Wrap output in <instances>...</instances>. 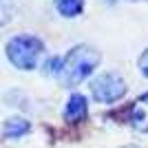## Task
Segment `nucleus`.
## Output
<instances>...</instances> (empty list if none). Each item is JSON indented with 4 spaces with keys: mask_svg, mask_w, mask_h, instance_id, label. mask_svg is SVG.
<instances>
[{
    "mask_svg": "<svg viewBox=\"0 0 148 148\" xmlns=\"http://www.w3.org/2000/svg\"><path fill=\"white\" fill-rule=\"evenodd\" d=\"M119 148H139V146H135V144H126V146H119Z\"/></svg>",
    "mask_w": 148,
    "mask_h": 148,
    "instance_id": "obj_10",
    "label": "nucleus"
},
{
    "mask_svg": "<svg viewBox=\"0 0 148 148\" xmlns=\"http://www.w3.org/2000/svg\"><path fill=\"white\" fill-rule=\"evenodd\" d=\"M5 51H7V60L18 71H33V69H38V64L44 56V42L38 36L20 33L7 42Z\"/></svg>",
    "mask_w": 148,
    "mask_h": 148,
    "instance_id": "obj_2",
    "label": "nucleus"
},
{
    "mask_svg": "<svg viewBox=\"0 0 148 148\" xmlns=\"http://www.w3.org/2000/svg\"><path fill=\"white\" fill-rule=\"evenodd\" d=\"M102 62V53L91 44H77L69 51L66 56L60 58V69H58V80L64 86H77L84 80H88L95 69Z\"/></svg>",
    "mask_w": 148,
    "mask_h": 148,
    "instance_id": "obj_1",
    "label": "nucleus"
},
{
    "mask_svg": "<svg viewBox=\"0 0 148 148\" xmlns=\"http://www.w3.org/2000/svg\"><path fill=\"white\" fill-rule=\"evenodd\" d=\"M16 13V2L13 0H0V27H7L13 20Z\"/></svg>",
    "mask_w": 148,
    "mask_h": 148,
    "instance_id": "obj_8",
    "label": "nucleus"
},
{
    "mask_svg": "<svg viewBox=\"0 0 148 148\" xmlns=\"http://www.w3.org/2000/svg\"><path fill=\"white\" fill-rule=\"evenodd\" d=\"M137 66H139V71H142L144 77H148V49H144V53L139 56V60H137Z\"/></svg>",
    "mask_w": 148,
    "mask_h": 148,
    "instance_id": "obj_9",
    "label": "nucleus"
},
{
    "mask_svg": "<svg viewBox=\"0 0 148 148\" xmlns=\"http://www.w3.org/2000/svg\"><path fill=\"white\" fill-rule=\"evenodd\" d=\"M64 119L71 124H77L88 115V102L86 97L82 95V93H71V97L66 99V104H64V111H62Z\"/></svg>",
    "mask_w": 148,
    "mask_h": 148,
    "instance_id": "obj_4",
    "label": "nucleus"
},
{
    "mask_svg": "<svg viewBox=\"0 0 148 148\" xmlns=\"http://www.w3.org/2000/svg\"><path fill=\"white\" fill-rule=\"evenodd\" d=\"M128 122L137 133H148V93H144L142 97H137L130 106Z\"/></svg>",
    "mask_w": 148,
    "mask_h": 148,
    "instance_id": "obj_5",
    "label": "nucleus"
},
{
    "mask_svg": "<svg viewBox=\"0 0 148 148\" xmlns=\"http://www.w3.org/2000/svg\"><path fill=\"white\" fill-rule=\"evenodd\" d=\"M31 130V122L25 117H9L2 124V135L7 139H20Z\"/></svg>",
    "mask_w": 148,
    "mask_h": 148,
    "instance_id": "obj_6",
    "label": "nucleus"
},
{
    "mask_svg": "<svg viewBox=\"0 0 148 148\" xmlns=\"http://www.w3.org/2000/svg\"><path fill=\"white\" fill-rule=\"evenodd\" d=\"M56 9L64 18H77L84 11V0H56Z\"/></svg>",
    "mask_w": 148,
    "mask_h": 148,
    "instance_id": "obj_7",
    "label": "nucleus"
},
{
    "mask_svg": "<svg viewBox=\"0 0 148 148\" xmlns=\"http://www.w3.org/2000/svg\"><path fill=\"white\" fill-rule=\"evenodd\" d=\"M128 86L117 71H104L91 80V95L97 104H115L126 97Z\"/></svg>",
    "mask_w": 148,
    "mask_h": 148,
    "instance_id": "obj_3",
    "label": "nucleus"
},
{
    "mask_svg": "<svg viewBox=\"0 0 148 148\" xmlns=\"http://www.w3.org/2000/svg\"><path fill=\"white\" fill-rule=\"evenodd\" d=\"M133 2H148V0H133Z\"/></svg>",
    "mask_w": 148,
    "mask_h": 148,
    "instance_id": "obj_11",
    "label": "nucleus"
}]
</instances>
